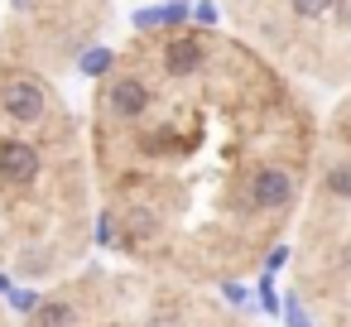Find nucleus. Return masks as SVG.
<instances>
[{
	"label": "nucleus",
	"mask_w": 351,
	"mask_h": 327,
	"mask_svg": "<svg viewBox=\"0 0 351 327\" xmlns=\"http://www.w3.org/2000/svg\"><path fill=\"white\" fill-rule=\"evenodd\" d=\"M193 25V0H164V29H188Z\"/></svg>",
	"instance_id": "obj_10"
},
{
	"label": "nucleus",
	"mask_w": 351,
	"mask_h": 327,
	"mask_svg": "<svg viewBox=\"0 0 351 327\" xmlns=\"http://www.w3.org/2000/svg\"><path fill=\"white\" fill-rule=\"evenodd\" d=\"M77 308L68 298H39V308L29 313V327H73Z\"/></svg>",
	"instance_id": "obj_6"
},
{
	"label": "nucleus",
	"mask_w": 351,
	"mask_h": 327,
	"mask_svg": "<svg viewBox=\"0 0 351 327\" xmlns=\"http://www.w3.org/2000/svg\"><path fill=\"white\" fill-rule=\"evenodd\" d=\"M121 231H125L130 241H149V236H159V217H154L149 207H125V212H121Z\"/></svg>",
	"instance_id": "obj_8"
},
{
	"label": "nucleus",
	"mask_w": 351,
	"mask_h": 327,
	"mask_svg": "<svg viewBox=\"0 0 351 327\" xmlns=\"http://www.w3.org/2000/svg\"><path fill=\"white\" fill-rule=\"evenodd\" d=\"M284 308H289V313H284V322H289V327H313V322H308V313H303V303H298V298H289V303H284Z\"/></svg>",
	"instance_id": "obj_17"
},
{
	"label": "nucleus",
	"mask_w": 351,
	"mask_h": 327,
	"mask_svg": "<svg viewBox=\"0 0 351 327\" xmlns=\"http://www.w3.org/2000/svg\"><path fill=\"white\" fill-rule=\"evenodd\" d=\"M293 197H298V183H293V173L284 164H260L250 173V183H245L250 212H284Z\"/></svg>",
	"instance_id": "obj_2"
},
{
	"label": "nucleus",
	"mask_w": 351,
	"mask_h": 327,
	"mask_svg": "<svg viewBox=\"0 0 351 327\" xmlns=\"http://www.w3.org/2000/svg\"><path fill=\"white\" fill-rule=\"evenodd\" d=\"M260 303H265V313H279V298H274V289H269V274L260 279Z\"/></svg>",
	"instance_id": "obj_19"
},
{
	"label": "nucleus",
	"mask_w": 351,
	"mask_h": 327,
	"mask_svg": "<svg viewBox=\"0 0 351 327\" xmlns=\"http://www.w3.org/2000/svg\"><path fill=\"white\" fill-rule=\"evenodd\" d=\"M149 106H154V92H149L145 77H135V73L106 77V87H101V111H106L111 121H140Z\"/></svg>",
	"instance_id": "obj_1"
},
{
	"label": "nucleus",
	"mask_w": 351,
	"mask_h": 327,
	"mask_svg": "<svg viewBox=\"0 0 351 327\" xmlns=\"http://www.w3.org/2000/svg\"><path fill=\"white\" fill-rule=\"evenodd\" d=\"M332 15H337V20L351 29V0H337V5H332Z\"/></svg>",
	"instance_id": "obj_22"
},
{
	"label": "nucleus",
	"mask_w": 351,
	"mask_h": 327,
	"mask_svg": "<svg viewBox=\"0 0 351 327\" xmlns=\"http://www.w3.org/2000/svg\"><path fill=\"white\" fill-rule=\"evenodd\" d=\"M10 10H20V15H25V10H34V0H10Z\"/></svg>",
	"instance_id": "obj_23"
},
{
	"label": "nucleus",
	"mask_w": 351,
	"mask_h": 327,
	"mask_svg": "<svg viewBox=\"0 0 351 327\" xmlns=\"http://www.w3.org/2000/svg\"><path fill=\"white\" fill-rule=\"evenodd\" d=\"M332 5H337V0H289V10H293L298 20H327Z\"/></svg>",
	"instance_id": "obj_11"
},
{
	"label": "nucleus",
	"mask_w": 351,
	"mask_h": 327,
	"mask_svg": "<svg viewBox=\"0 0 351 327\" xmlns=\"http://www.w3.org/2000/svg\"><path fill=\"white\" fill-rule=\"evenodd\" d=\"M20 269H25L29 279H39V274L53 269V255H44V250H25V255H20Z\"/></svg>",
	"instance_id": "obj_12"
},
{
	"label": "nucleus",
	"mask_w": 351,
	"mask_h": 327,
	"mask_svg": "<svg viewBox=\"0 0 351 327\" xmlns=\"http://www.w3.org/2000/svg\"><path fill=\"white\" fill-rule=\"evenodd\" d=\"M44 173V149L29 140H0V183L10 188H29Z\"/></svg>",
	"instance_id": "obj_5"
},
{
	"label": "nucleus",
	"mask_w": 351,
	"mask_h": 327,
	"mask_svg": "<svg viewBox=\"0 0 351 327\" xmlns=\"http://www.w3.org/2000/svg\"><path fill=\"white\" fill-rule=\"evenodd\" d=\"M5 298H10V303H15V308H20V313H25V317H29V313H34V308H39V293H34V289H10V293H5Z\"/></svg>",
	"instance_id": "obj_15"
},
{
	"label": "nucleus",
	"mask_w": 351,
	"mask_h": 327,
	"mask_svg": "<svg viewBox=\"0 0 351 327\" xmlns=\"http://www.w3.org/2000/svg\"><path fill=\"white\" fill-rule=\"evenodd\" d=\"M221 15H217V0H193V25H202V29H212Z\"/></svg>",
	"instance_id": "obj_13"
},
{
	"label": "nucleus",
	"mask_w": 351,
	"mask_h": 327,
	"mask_svg": "<svg viewBox=\"0 0 351 327\" xmlns=\"http://www.w3.org/2000/svg\"><path fill=\"white\" fill-rule=\"evenodd\" d=\"M145 327H178V317L173 313H154V317H145Z\"/></svg>",
	"instance_id": "obj_21"
},
{
	"label": "nucleus",
	"mask_w": 351,
	"mask_h": 327,
	"mask_svg": "<svg viewBox=\"0 0 351 327\" xmlns=\"http://www.w3.org/2000/svg\"><path fill=\"white\" fill-rule=\"evenodd\" d=\"M97 241H101V245L116 241V212H101V221H97Z\"/></svg>",
	"instance_id": "obj_16"
},
{
	"label": "nucleus",
	"mask_w": 351,
	"mask_h": 327,
	"mask_svg": "<svg viewBox=\"0 0 351 327\" xmlns=\"http://www.w3.org/2000/svg\"><path fill=\"white\" fill-rule=\"evenodd\" d=\"M15 284H10V274H0V293H10Z\"/></svg>",
	"instance_id": "obj_24"
},
{
	"label": "nucleus",
	"mask_w": 351,
	"mask_h": 327,
	"mask_svg": "<svg viewBox=\"0 0 351 327\" xmlns=\"http://www.w3.org/2000/svg\"><path fill=\"white\" fill-rule=\"evenodd\" d=\"M284 260H289V250H284V245H274V250H269V260H265V274L284 269Z\"/></svg>",
	"instance_id": "obj_20"
},
{
	"label": "nucleus",
	"mask_w": 351,
	"mask_h": 327,
	"mask_svg": "<svg viewBox=\"0 0 351 327\" xmlns=\"http://www.w3.org/2000/svg\"><path fill=\"white\" fill-rule=\"evenodd\" d=\"M322 188H327V197H337V202H351V159H337V164L327 169Z\"/></svg>",
	"instance_id": "obj_9"
},
{
	"label": "nucleus",
	"mask_w": 351,
	"mask_h": 327,
	"mask_svg": "<svg viewBox=\"0 0 351 327\" xmlns=\"http://www.w3.org/2000/svg\"><path fill=\"white\" fill-rule=\"evenodd\" d=\"M0 111H5V121H15V125H39L49 116V97H44V87L34 77L15 73V77L0 82Z\"/></svg>",
	"instance_id": "obj_3"
},
{
	"label": "nucleus",
	"mask_w": 351,
	"mask_h": 327,
	"mask_svg": "<svg viewBox=\"0 0 351 327\" xmlns=\"http://www.w3.org/2000/svg\"><path fill=\"white\" fill-rule=\"evenodd\" d=\"M202 63H207V39L197 29H173L169 44H164V77L188 82V77L202 73Z\"/></svg>",
	"instance_id": "obj_4"
},
{
	"label": "nucleus",
	"mask_w": 351,
	"mask_h": 327,
	"mask_svg": "<svg viewBox=\"0 0 351 327\" xmlns=\"http://www.w3.org/2000/svg\"><path fill=\"white\" fill-rule=\"evenodd\" d=\"M221 298H226V303H236V308H241V303H245V298H250V293H245V284H221Z\"/></svg>",
	"instance_id": "obj_18"
},
{
	"label": "nucleus",
	"mask_w": 351,
	"mask_h": 327,
	"mask_svg": "<svg viewBox=\"0 0 351 327\" xmlns=\"http://www.w3.org/2000/svg\"><path fill=\"white\" fill-rule=\"evenodd\" d=\"M135 29H164V5H149V10H135Z\"/></svg>",
	"instance_id": "obj_14"
},
{
	"label": "nucleus",
	"mask_w": 351,
	"mask_h": 327,
	"mask_svg": "<svg viewBox=\"0 0 351 327\" xmlns=\"http://www.w3.org/2000/svg\"><path fill=\"white\" fill-rule=\"evenodd\" d=\"M111 68H116V49H106V44H92V49L77 53V73L82 77H111Z\"/></svg>",
	"instance_id": "obj_7"
}]
</instances>
